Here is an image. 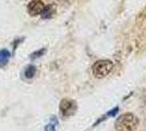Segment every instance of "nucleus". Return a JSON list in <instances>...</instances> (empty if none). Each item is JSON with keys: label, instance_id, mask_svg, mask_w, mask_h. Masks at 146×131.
I'll return each mask as SVG.
<instances>
[{"label": "nucleus", "instance_id": "nucleus-2", "mask_svg": "<svg viewBox=\"0 0 146 131\" xmlns=\"http://www.w3.org/2000/svg\"><path fill=\"white\" fill-rule=\"evenodd\" d=\"M112 68L113 63L110 60H99L93 66V74L96 78H105L107 74H109Z\"/></svg>", "mask_w": 146, "mask_h": 131}, {"label": "nucleus", "instance_id": "nucleus-9", "mask_svg": "<svg viewBox=\"0 0 146 131\" xmlns=\"http://www.w3.org/2000/svg\"><path fill=\"white\" fill-rule=\"evenodd\" d=\"M55 125L54 124H50V125H47L46 128H45V131H55Z\"/></svg>", "mask_w": 146, "mask_h": 131}, {"label": "nucleus", "instance_id": "nucleus-8", "mask_svg": "<svg viewBox=\"0 0 146 131\" xmlns=\"http://www.w3.org/2000/svg\"><path fill=\"white\" fill-rule=\"evenodd\" d=\"M45 51H46V49H44V48L40 50H38V51H36V53L32 54V55H31V58H32V59H35V58H37V57L42 56L43 54H45Z\"/></svg>", "mask_w": 146, "mask_h": 131}, {"label": "nucleus", "instance_id": "nucleus-3", "mask_svg": "<svg viewBox=\"0 0 146 131\" xmlns=\"http://www.w3.org/2000/svg\"><path fill=\"white\" fill-rule=\"evenodd\" d=\"M60 112L63 117H70L76 112V104L75 102L69 98H64L60 103Z\"/></svg>", "mask_w": 146, "mask_h": 131}, {"label": "nucleus", "instance_id": "nucleus-4", "mask_svg": "<svg viewBox=\"0 0 146 131\" xmlns=\"http://www.w3.org/2000/svg\"><path fill=\"white\" fill-rule=\"evenodd\" d=\"M44 8H45V5H44L43 1L40 0H33L31 1L27 6V11L30 13V15L32 17H35V15H38V14H42Z\"/></svg>", "mask_w": 146, "mask_h": 131}, {"label": "nucleus", "instance_id": "nucleus-7", "mask_svg": "<svg viewBox=\"0 0 146 131\" xmlns=\"http://www.w3.org/2000/svg\"><path fill=\"white\" fill-rule=\"evenodd\" d=\"M24 74L27 79H32L34 75L36 74V68H35L34 66H32V65H31V66H29L27 68L25 69Z\"/></svg>", "mask_w": 146, "mask_h": 131}, {"label": "nucleus", "instance_id": "nucleus-5", "mask_svg": "<svg viewBox=\"0 0 146 131\" xmlns=\"http://www.w3.org/2000/svg\"><path fill=\"white\" fill-rule=\"evenodd\" d=\"M10 56H11V54L9 53V50H0V67L6 66L8 61H9V59H10Z\"/></svg>", "mask_w": 146, "mask_h": 131}, {"label": "nucleus", "instance_id": "nucleus-1", "mask_svg": "<svg viewBox=\"0 0 146 131\" xmlns=\"http://www.w3.org/2000/svg\"><path fill=\"white\" fill-rule=\"evenodd\" d=\"M115 126L118 131H133L139 126V119L133 114H124L117 119Z\"/></svg>", "mask_w": 146, "mask_h": 131}, {"label": "nucleus", "instance_id": "nucleus-6", "mask_svg": "<svg viewBox=\"0 0 146 131\" xmlns=\"http://www.w3.org/2000/svg\"><path fill=\"white\" fill-rule=\"evenodd\" d=\"M55 13V9H54V7L52 6H45L44 8L43 12H42V18L43 19H49V18H51L52 17V14Z\"/></svg>", "mask_w": 146, "mask_h": 131}]
</instances>
